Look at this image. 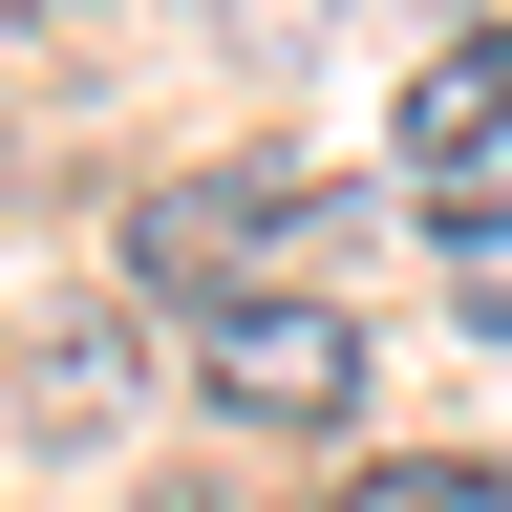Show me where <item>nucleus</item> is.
Returning <instances> with one entry per match:
<instances>
[{
	"label": "nucleus",
	"instance_id": "1",
	"mask_svg": "<svg viewBox=\"0 0 512 512\" xmlns=\"http://www.w3.org/2000/svg\"><path fill=\"white\" fill-rule=\"evenodd\" d=\"M192 384H214V427H235V448H320V427L363 406V320H342V299H235Z\"/></svg>",
	"mask_w": 512,
	"mask_h": 512
},
{
	"label": "nucleus",
	"instance_id": "2",
	"mask_svg": "<svg viewBox=\"0 0 512 512\" xmlns=\"http://www.w3.org/2000/svg\"><path fill=\"white\" fill-rule=\"evenodd\" d=\"M278 214H299V171H171L150 214H128V278H171V299H256Z\"/></svg>",
	"mask_w": 512,
	"mask_h": 512
},
{
	"label": "nucleus",
	"instance_id": "3",
	"mask_svg": "<svg viewBox=\"0 0 512 512\" xmlns=\"http://www.w3.org/2000/svg\"><path fill=\"white\" fill-rule=\"evenodd\" d=\"M128 384H150V363H128V320H107V299H64L43 342H22V406H43L64 448H86V427H128Z\"/></svg>",
	"mask_w": 512,
	"mask_h": 512
},
{
	"label": "nucleus",
	"instance_id": "4",
	"mask_svg": "<svg viewBox=\"0 0 512 512\" xmlns=\"http://www.w3.org/2000/svg\"><path fill=\"white\" fill-rule=\"evenodd\" d=\"M491 150H512V43H448L406 86V171H491Z\"/></svg>",
	"mask_w": 512,
	"mask_h": 512
},
{
	"label": "nucleus",
	"instance_id": "5",
	"mask_svg": "<svg viewBox=\"0 0 512 512\" xmlns=\"http://www.w3.org/2000/svg\"><path fill=\"white\" fill-rule=\"evenodd\" d=\"M342 512H512V470H470V448H384V470H342Z\"/></svg>",
	"mask_w": 512,
	"mask_h": 512
},
{
	"label": "nucleus",
	"instance_id": "6",
	"mask_svg": "<svg viewBox=\"0 0 512 512\" xmlns=\"http://www.w3.org/2000/svg\"><path fill=\"white\" fill-rule=\"evenodd\" d=\"M448 299H470L491 342H512V214H448Z\"/></svg>",
	"mask_w": 512,
	"mask_h": 512
},
{
	"label": "nucleus",
	"instance_id": "7",
	"mask_svg": "<svg viewBox=\"0 0 512 512\" xmlns=\"http://www.w3.org/2000/svg\"><path fill=\"white\" fill-rule=\"evenodd\" d=\"M299 22H320V0H214V43H235V64H299Z\"/></svg>",
	"mask_w": 512,
	"mask_h": 512
},
{
	"label": "nucleus",
	"instance_id": "8",
	"mask_svg": "<svg viewBox=\"0 0 512 512\" xmlns=\"http://www.w3.org/2000/svg\"><path fill=\"white\" fill-rule=\"evenodd\" d=\"M150 512H235V491H150Z\"/></svg>",
	"mask_w": 512,
	"mask_h": 512
}]
</instances>
